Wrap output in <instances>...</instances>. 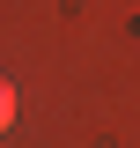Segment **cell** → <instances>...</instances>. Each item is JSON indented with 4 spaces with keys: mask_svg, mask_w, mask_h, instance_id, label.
Instances as JSON below:
<instances>
[{
    "mask_svg": "<svg viewBox=\"0 0 140 148\" xmlns=\"http://www.w3.org/2000/svg\"><path fill=\"white\" fill-rule=\"evenodd\" d=\"M15 126V82H0V133Z\"/></svg>",
    "mask_w": 140,
    "mask_h": 148,
    "instance_id": "cell-1",
    "label": "cell"
}]
</instances>
